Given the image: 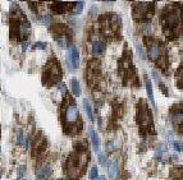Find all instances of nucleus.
<instances>
[{
	"instance_id": "1",
	"label": "nucleus",
	"mask_w": 183,
	"mask_h": 180,
	"mask_svg": "<svg viewBox=\"0 0 183 180\" xmlns=\"http://www.w3.org/2000/svg\"><path fill=\"white\" fill-rule=\"evenodd\" d=\"M78 109L72 98H65L63 102L62 110V122L67 133H76L81 130V126H78V123H81V118Z\"/></svg>"
},
{
	"instance_id": "2",
	"label": "nucleus",
	"mask_w": 183,
	"mask_h": 180,
	"mask_svg": "<svg viewBox=\"0 0 183 180\" xmlns=\"http://www.w3.org/2000/svg\"><path fill=\"white\" fill-rule=\"evenodd\" d=\"M160 22L167 35H176L182 28V17L181 10L177 6H169L164 10L160 17Z\"/></svg>"
},
{
	"instance_id": "3",
	"label": "nucleus",
	"mask_w": 183,
	"mask_h": 180,
	"mask_svg": "<svg viewBox=\"0 0 183 180\" xmlns=\"http://www.w3.org/2000/svg\"><path fill=\"white\" fill-rule=\"evenodd\" d=\"M146 47H147V55H149V59L152 60V62H156L161 65L163 60H164V49L161 46L160 42L155 41V40H149L146 38Z\"/></svg>"
},
{
	"instance_id": "4",
	"label": "nucleus",
	"mask_w": 183,
	"mask_h": 180,
	"mask_svg": "<svg viewBox=\"0 0 183 180\" xmlns=\"http://www.w3.org/2000/svg\"><path fill=\"white\" fill-rule=\"evenodd\" d=\"M48 77H49V84L58 82L60 79V77H62V70H60V66H59V64L55 59L50 60L48 63L46 70L44 73V81H45Z\"/></svg>"
},
{
	"instance_id": "5",
	"label": "nucleus",
	"mask_w": 183,
	"mask_h": 180,
	"mask_svg": "<svg viewBox=\"0 0 183 180\" xmlns=\"http://www.w3.org/2000/svg\"><path fill=\"white\" fill-rule=\"evenodd\" d=\"M150 9H151V3H136L133 6L135 18H141V19L149 18L151 14Z\"/></svg>"
},
{
	"instance_id": "6",
	"label": "nucleus",
	"mask_w": 183,
	"mask_h": 180,
	"mask_svg": "<svg viewBox=\"0 0 183 180\" xmlns=\"http://www.w3.org/2000/svg\"><path fill=\"white\" fill-rule=\"evenodd\" d=\"M67 64H68L69 70H74L78 66V64H80V53H78L76 46H71V49L68 50Z\"/></svg>"
},
{
	"instance_id": "7",
	"label": "nucleus",
	"mask_w": 183,
	"mask_h": 180,
	"mask_svg": "<svg viewBox=\"0 0 183 180\" xmlns=\"http://www.w3.org/2000/svg\"><path fill=\"white\" fill-rule=\"evenodd\" d=\"M138 115H140V122L141 124H149L150 123V113H149V109H147L146 104L143 101L140 102V105H138Z\"/></svg>"
},
{
	"instance_id": "8",
	"label": "nucleus",
	"mask_w": 183,
	"mask_h": 180,
	"mask_svg": "<svg viewBox=\"0 0 183 180\" xmlns=\"http://www.w3.org/2000/svg\"><path fill=\"white\" fill-rule=\"evenodd\" d=\"M50 173H51V169H50V165L49 164H41V165H39L37 169H36L37 180H48Z\"/></svg>"
},
{
	"instance_id": "9",
	"label": "nucleus",
	"mask_w": 183,
	"mask_h": 180,
	"mask_svg": "<svg viewBox=\"0 0 183 180\" xmlns=\"http://www.w3.org/2000/svg\"><path fill=\"white\" fill-rule=\"evenodd\" d=\"M170 119L173 124L183 125V110H174L170 113Z\"/></svg>"
},
{
	"instance_id": "10",
	"label": "nucleus",
	"mask_w": 183,
	"mask_h": 180,
	"mask_svg": "<svg viewBox=\"0 0 183 180\" xmlns=\"http://www.w3.org/2000/svg\"><path fill=\"white\" fill-rule=\"evenodd\" d=\"M105 47H106V45L104 44L102 41H94L92 46H91L92 54L94 55H100V54H102L104 51H105Z\"/></svg>"
},
{
	"instance_id": "11",
	"label": "nucleus",
	"mask_w": 183,
	"mask_h": 180,
	"mask_svg": "<svg viewBox=\"0 0 183 180\" xmlns=\"http://www.w3.org/2000/svg\"><path fill=\"white\" fill-rule=\"evenodd\" d=\"M30 30H31V26H30V22H22L21 24H18V33L21 35L22 38H26L27 35L30 33Z\"/></svg>"
},
{
	"instance_id": "12",
	"label": "nucleus",
	"mask_w": 183,
	"mask_h": 180,
	"mask_svg": "<svg viewBox=\"0 0 183 180\" xmlns=\"http://www.w3.org/2000/svg\"><path fill=\"white\" fill-rule=\"evenodd\" d=\"M68 6H69V3H53L51 4V9L56 14H62L68 9Z\"/></svg>"
},
{
	"instance_id": "13",
	"label": "nucleus",
	"mask_w": 183,
	"mask_h": 180,
	"mask_svg": "<svg viewBox=\"0 0 183 180\" xmlns=\"http://www.w3.org/2000/svg\"><path fill=\"white\" fill-rule=\"evenodd\" d=\"M89 134H90V138H91V142L94 144V148L95 151H99V146H100V139H99V135L98 133L95 132L94 128H90L89 129Z\"/></svg>"
},
{
	"instance_id": "14",
	"label": "nucleus",
	"mask_w": 183,
	"mask_h": 180,
	"mask_svg": "<svg viewBox=\"0 0 183 180\" xmlns=\"http://www.w3.org/2000/svg\"><path fill=\"white\" fill-rule=\"evenodd\" d=\"M145 83H146V91H147V96H149V100L151 102V105L155 106V98H154V91H152V86H151V81L145 77Z\"/></svg>"
},
{
	"instance_id": "15",
	"label": "nucleus",
	"mask_w": 183,
	"mask_h": 180,
	"mask_svg": "<svg viewBox=\"0 0 183 180\" xmlns=\"http://www.w3.org/2000/svg\"><path fill=\"white\" fill-rule=\"evenodd\" d=\"M118 164H117V161L114 160H110L109 161V165H108V173L110 175V178H115L118 175Z\"/></svg>"
},
{
	"instance_id": "16",
	"label": "nucleus",
	"mask_w": 183,
	"mask_h": 180,
	"mask_svg": "<svg viewBox=\"0 0 183 180\" xmlns=\"http://www.w3.org/2000/svg\"><path fill=\"white\" fill-rule=\"evenodd\" d=\"M83 107H85V111H86L87 116L90 118L91 122H94V119H95L94 118V111H92V106H91L89 100H83Z\"/></svg>"
},
{
	"instance_id": "17",
	"label": "nucleus",
	"mask_w": 183,
	"mask_h": 180,
	"mask_svg": "<svg viewBox=\"0 0 183 180\" xmlns=\"http://www.w3.org/2000/svg\"><path fill=\"white\" fill-rule=\"evenodd\" d=\"M71 86H72V91H73L74 95L76 96H80L81 95V87H80V83H78V81L73 78L71 81Z\"/></svg>"
},
{
	"instance_id": "18",
	"label": "nucleus",
	"mask_w": 183,
	"mask_h": 180,
	"mask_svg": "<svg viewBox=\"0 0 183 180\" xmlns=\"http://www.w3.org/2000/svg\"><path fill=\"white\" fill-rule=\"evenodd\" d=\"M73 12L76 13V14H78V13H81L82 12V9H83V3L82 2H80V3H73Z\"/></svg>"
},
{
	"instance_id": "19",
	"label": "nucleus",
	"mask_w": 183,
	"mask_h": 180,
	"mask_svg": "<svg viewBox=\"0 0 183 180\" xmlns=\"http://www.w3.org/2000/svg\"><path fill=\"white\" fill-rule=\"evenodd\" d=\"M98 160L101 165H105V162H106V157H105V153L104 152H100L99 155H98Z\"/></svg>"
},
{
	"instance_id": "20",
	"label": "nucleus",
	"mask_w": 183,
	"mask_h": 180,
	"mask_svg": "<svg viewBox=\"0 0 183 180\" xmlns=\"http://www.w3.org/2000/svg\"><path fill=\"white\" fill-rule=\"evenodd\" d=\"M90 178H91V180H95V179L99 178V176H98V169H96V167H92V169H91V171H90Z\"/></svg>"
},
{
	"instance_id": "21",
	"label": "nucleus",
	"mask_w": 183,
	"mask_h": 180,
	"mask_svg": "<svg viewBox=\"0 0 183 180\" xmlns=\"http://www.w3.org/2000/svg\"><path fill=\"white\" fill-rule=\"evenodd\" d=\"M23 141H24L23 132H22V130H18V135H17V142H18V144H23Z\"/></svg>"
},
{
	"instance_id": "22",
	"label": "nucleus",
	"mask_w": 183,
	"mask_h": 180,
	"mask_svg": "<svg viewBox=\"0 0 183 180\" xmlns=\"http://www.w3.org/2000/svg\"><path fill=\"white\" fill-rule=\"evenodd\" d=\"M136 47H137V50H138V54H140V56H141L142 59H145L146 56H145V53H143V50H142V47H141L140 45H138V44L136 45Z\"/></svg>"
},
{
	"instance_id": "23",
	"label": "nucleus",
	"mask_w": 183,
	"mask_h": 180,
	"mask_svg": "<svg viewBox=\"0 0 183 180\" xmlns=\"http://www.w3.org/2000/svg\"><path fill=\"white\" fill-rule=\"evenodd\" d=\"M42 21L45 23H50L51 22V17L49 14H45V15H44V18H42Z\"/></svg>"
},
{
	"instance_id": "24",
	"label": "nucleus",
	"mask_w": 183,
	"mask_h": 180,
	"mask_svg": "<svg viewBox=\"0 0 183 180\" xmlns=\"http://www.w3.org/2000/svg\"><path fill=\"white\" fill-rule=\"evenodd\" d=\"M26 148H31V138L30 137H27V138H26Z\"/></svg>"
},
{
	"instance_id": "25",
	"label": "nucleus",
	"mask_w": 183,
	"mask_h": 180,
	"mask_svg": "<svg viewBox=\"0 0 183 180\" xmlns=\"http://www.w3.org/2000/svg\"><path fill=\"white\" fill-rule=\"evenodd\" d=\"M24 171H26V169H24V166H22V167L19 169V171H18V178H22V176H23Z\"/></svg>"
},
{
	"instance_id": "26",
	"label": "nucleus",
	"mask_w": 183,
	"mask_h": 180,
	"mask_svg": "<svg viewBox=\"0 0 183 180\" xmlns=\"http://www.w3.org/2000/svg\"><path fill=\"white\" fill-rule=\"evenodd\" d=\"M45 45H46L45 42H37V44H36V47H40V49H45V47H46Z\"/></svg>"
},
{
	"instance_id": "27",
	"label": "nucleus",
	"mask_w": 183,
	"mask_h": 180,
	"mask_svg": "<svg viewBox=\"0 0 183 180\" xmlns=\"http://www.w3.org/2000/svg\"><path fill=\"white\" fill-rule=\"evenodd\" d=\"M174 148H176L177 151H182V146L178 142H174Z\"/></svg>"
},
{
	"instance_id": "28",
	"label": "nucleus",
	"mask_w": 183,
	"mask_h": 180,
	"mask_svg": "<svg viewBox=\"0 0 183 180\" xmlns=\"http://www.w3.org/2000/svg\"><path fill=\"white\" fill-rule=\"evenodd\" d=\"M181 70H182V74H179V75H178V78H182V83H181L182 86H181V87H183V68H182Z\"/></svg>"
},
{
	"instance_id": "29",
	"label": "nucleus",
	"mask_w": 183,
	"mask_h": 180,
	"mask_svg": "<svg viewBox=\"0 0 183 180\" xmlns=\"http://www.w3.org/2000/svg\"><path fill=\"white\" fill-rule=\"evenodd\" d=\"M60 90H62L63 93L65 92V87H64V84H63V83H60Z\"/></svg>"
},
{
	"instance_id": "30",
	"label": "nucleus",
	"mask_w": 183,
	"mask_h": 180,
	"mask_svg": "<svg viewBox=\"0 0 183 180\" xmlns=\"http://www.w3.org/2000/svg\"><path fill=\"white\" fill-rule=\"evenodd\" d=\"M98 180H106V178H105V176H100Z\"/></svg>"
}]
</instances>
